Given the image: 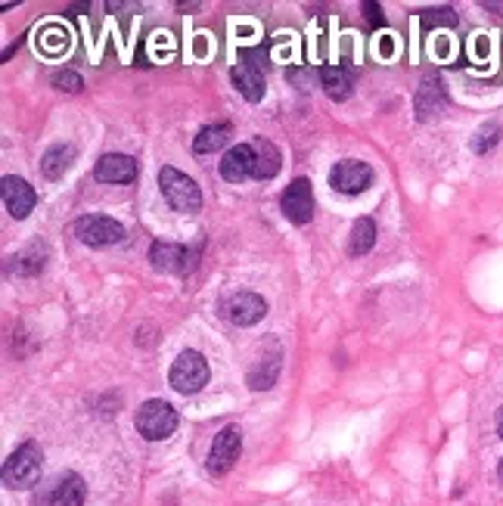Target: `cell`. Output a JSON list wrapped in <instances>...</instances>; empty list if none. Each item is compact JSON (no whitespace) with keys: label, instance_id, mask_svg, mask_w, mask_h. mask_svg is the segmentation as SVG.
<instances>
[{"label":"cell","instance_id":"6da1fadb","mask_svg":"<svg viewBox=\"0 0 503 506\" xmlns=\"http://www.w3.org/2000/svg\"><path fill=\"white\" fill-rule=\"evenodd\" d=\"M41 469H44V453L38 448V442H25L4 463V485L10 491H28L41 481Z\"/></svg>","mask_w":503,"mask_h":506},{"label":"cell","instance_id":"7a4b0ae2","mask_svg":"<svg viewBox=\"0 0 503 506\" xmlns=\"http://www.w3.org/2000/svg\"><path fill=\"white\" fill-rule=\"evenodd\" d=\"M159 187H162L165 203L172 205L174 212L193 214L202 208V190H199V184L193 181V177L183 174V171L165 165L159 171Z\"/></svg>","mask_w":503,"mask_h":506},{"label":"cell","instance_id":"3957f363","mask_svg":"<svg viewBox=\"0 0 503 506\" xmlns=\"http://www.w3.org/2000/svg\"><path fill=\"white\" fill-rule=\"evenodd\" d=\"M134 422H137V432L146 438V442H165V438L174 435L181 416H177L172 404L153 398V401H146V404H140Z\"/></svg>","mask_w":503,"mask_h":506},{"label":"cell","instance_id":"277c9868","mask_svg":"<svg viewBox=\"0 0 503 506\" xmlns=\"http://www.w3.org/2000/svg\"><path fill=\"white\" fill-rule=\"evenodd\" d=\"M168 382H172L174 392L181 394H196L209 385V363L199 352H183L172 363V373H168Z\"/></svg>","mask_w":503,"mask_h":506},{"label":"cell","instance_id":"5b68a950","mask_svg":"<svg viewBox=\"0 0 503 506\" xmlns=\"http://www.w3.org/2000/svg\"><path fill=\"white\" fill-rule=\"evenodd\" d=\"M84 479L78 472H63L35 494V506H84Z\"/></svg>","mask_w":503,"mask_h":506},{"label":"cell","instance_id":"8992f818","mask_svg":"<svg viewBox=\"0 0 503 506\" xmlns=\"http://www.w3.org/2000/svg\"><path fill=\"white\" fill-rule=\"evenodd\" d=\"M75 236L84 245H115L124 240V227L118 224L115 218H106V214H84V218L75 221Z\"/></svg>","mask_w":503,"mask_h":506},{"label":"cell","instance_id":"52a82bcc","mask_svg":"<svg viewBox=\"0 0 503 506\" xmlns=\"http://www.w3.org/2000/svg\"><path fill=\"white\" fill-rule=\"evenodd\" d=\"M370 184H373V168H370L367 162L345 159V162H336L330 171V187L345 193V196H358V193H364Z\"/></svg>","mask_w":503,"mask_h":506},{"label":"cell","instance_id":"ba28073f","mask_svg":"<svg viewBox=\"0 0 503 506\" xmlns=\"http://www.w3.org/2000/svg\"><path fill=\"white\" fill-rule=\"evenodd\" d=\"M280 208H283V214L292 224L305 227L314 218V190H311V181H305V177L292 181L283 190V196H280Z\"/></svg>","mask_w":503,"mask_h":506},{"label":"cell","instance_id":"9c48e42d","mask_svg":"<svg viewBox=\"0 0 503 506\" xmlns=\"http://www.w3.org/2000/svg\"><path fill=\"white\" fill-rule=\"evenodd\" d=\"M240 451H242V432L236 426L221 429L218 435H214L212 451H209V472L212 475L231 472V466L240 460Z\"/></svg>","mask_w":503,"mask_h":506},{"label":"cell","instance_id":"30bf717a","mask_svg":"<svg viewBox=\"0 0 503 506\" xmlns=\"http://www.w3.org/2000/svg\"><path fill=\"white\" fill-rule=\"evenodd\" d=\"M150 262L162 273H190L196 267V252L177 243H153Z\"/></svg>","mask_w":503,"mask_h":506},{"label":"cell","instance_id":"8fae6325","mask_svg":"<svg viewBox=\"0 0 503 506\" xmlns=\"http://www.w3.org/2000/svg\"><path fill=\"white\" fill-rule=\"evenodd\" d=\"M224 314L236 326H255L258 320L268 314V302L255 293H233L231 299L224 302Z\"/></svg>","mask_w":503,"mask_h":506},{"label":"cell","instance_id":"7c38bea8","mask_svg":"<svg viewBox=\"0 0 503 506\" xmlns=\"http://www.w3.org/2000/svg\"><path fill=\"white\" fill-rule=\"evenodd\" d=\"M4 205H6V212H10L13 218L22 221V218H28V214L35 212V205H38V193H35V187L28 181L6 174L4 177Z\"/></svg>","mask_w":503,"mask_h":506},{"label":"cell","instance_id":"4fadbf2b","mask_svg":"<svg viewBox=\"0 0 503 506\" xmlns=\"http://www.w3.org/2000/svg\"><path fill=\"white\" fill-rule=\"evenodd\" d=\"M100 184H131L137 177V162L124 153H106L94 168Z\"/></svg>","mask_w":503,"mask_h":506},{"label":"cell","instance_id":"5bb4252c","mask_svg":"<svg viewBox=\"0 0 503 506\" xmlns=\"http://www.w3.org/2000/svg\"><path fill=\"white\" fill-rule=\"evenodd\" d=\"M252 171H255V150H252V144H236L221 159V177L231 184L246 181Z\"/></svg>","mask_w":503,"mask_h":506},{"label":"cell","instance_id":"9a60e30c","mask_svg":"<svg viewBox=\"0 0 503 506\" xmlns=\"http://www.w3.org/2000/svg\"><path fill=\"white\" fill-rule=\"evenodd\" d=\"M231 81H233L236 91L246 96L249 103H258L264 96V75H261V69H258V65H252V63L233 65Z\"/></svg>","mask_w":503,"mask_h":506},{"label":"cell","instance_id":"2e32d148","mask_svg":"<svg viewBox=\"0 0 503 506\" xmlns=\"http://www.w3.org/2000/svg\"><path fill=\"white\" fill-rule=\"evenodd\" d=\"M252 150H255V171H252V174H255L258 181H271V177L280 174V168H283V155H280V150L271 144V140H264V137L255 140Z\"/></svg>","mask_w":503,"mask_h":506},{"label":"cell","instance_id":"e0dca14e","mask_svg":"<svg viewBox=\"0 0 503 506\" xmlns=\"http://www.w3.org/2000/svg\"><path fill=\"white\" fill-rule=\"evenodd\" d=\"M72 162H75V146L59 144V146H50V150L44 153L41 171H44V177H47V181H59V177H63L65 171L72 168Z\"/></svg>","mask_w":503,"mask_h":506},{"label":"cell","instance_id":"ac0fdd59","mask_svg":"<svg viewBox=\"0 0 503 506\" xmlns=\"http://www.w3.org/2000/svg\"><path fill=\"white\" fill-rule=\"evenodd\" d=\"M441 106H445V87H441V81L435 75H429L417 94V113L419 118H429L432 113H439Z\"/></svg>","mask_w":503,"mask_h":506},{"label":"cell","instance_id":"d6986e66","mask_svg":"<svg viewBox=\"0 0 503 506\" xmlns=\"http://www.w3.org/2000/svg\"><path fill=\"white\" fill-rule=\"evenodd\" d=\"M321 84L332 100H345L351 94V72L345 65H327L321 69Z\"/></svg>","mask_w":503,"mask_h":506},{"label":"cell","instance_id":"ffe728a7","mask_svg":"<svg viewBox=\"0 0 503 506\" xmlns=\"http://www.w3.org/2000/svg\"><path fill=\"white\" fill-rule=\"evenodd\" d=\"M227 137H231V124H205V128L196 134L193 150L199 155L214 153V150H221V146L227 144Z\"/></svg>","mask_w":503,"mask_h":506},{"label":"cell","instance_id":"44dd1931","mask_svg":"<svg viewBox=\"0 0 503 506\" xmlns=\"http://www.w3.org/2000/svg\"><path fill=\"white\" fill-rule=\"evenodd\" d=\"M376 243V224L370 218H360L358 224L351 227V240H349V252L351 255H367Z\"/></svg>","mask_w":503,"mask_h":506},{"label":"cell","instance_id":"7402d4cb","mask_svg":"<svg viewBox=\"0 0 503 506\" xmlns=\"http://www.w3.org/2000/svg\"><path fill=\"white\" fill-rule=\"evenodd\" d=\"M500 124H494V122H488V124H482V128H478V134H476V140H472V150H476L478 155H485L488 150H494V146L500 144Z\"/></svg>","mask_w":503,"mask_h":506},{"label":"cell","instance_id":"603a6c76","mask_svg":"<svg viewBox=\"0 0 503 506\" xmlns=\"http://www.w3.org/2000/svg\"><path fill=\"white\" fill-rule=\"evenodd\" d=\"M426 28H454L457 25V13L450 6H439V10H423L419 13Z\"/></svg>","mask_w":503,"mask_h":506},{"label":"cell","instance_id":"cb8c5ba5","mask_svg":"<svg viewBox=\"0 0 503 506\" xmlns=\"http://www.w3.org/2000/svg\"><path fill=\"white\" fill-rule=\"evenodd\" d=\"M54 87H59V91H69V94H78L81 87H84V81H81L78 72L72 69H59L54 75Z\"/></svg>","mask_w":503,"mask_h":506},{"label":"cell","instance_id":"d4e9b609","mask_svg":"<svg viewBox=\"0 0 503 506\" xmlns=\"http://www.w3.org/2000/svg\"><path fill=\"white\" fill-rule=\"evenodd\" d=\"M13 271L16 273H38L44 271V258L41 255H19V258H13Z\"/></svg>","mask_w":503,"mask_h":506},{"label":"cell","instance_id":"484cf974","mask_svg":"<svg viewBox=\"0 0 503 506\" xmlns=\"http://www.w3.org/2000/svg\"><path fill=\"white\" fill-rule=\"evenodd\" d=\"M364 13H367L370 28H380L382 22H386V19H382V6L376 4V0H367V4H364Z\"/></svg>","mask_w":503,"mask_h":506},{"label":"cell","instance_id":"4316f807","mask_svg":"<svg viewBox=\"0 0 503 506\" xmlns=\"http://www.w3.org/2000/svg\"><path fill=\"white\" fill-rule=\"evenodd\" d=\"M485 10H491V13H498V16H503V4H500V0H485Z\"/></svg>","mask_w":503,"mask_h":506},{"label":"cell","instance_id":"83f0119b","mask_svg":"<svg viewBox=\"0 0 503 506\" xmlns=\"http://www.w3.org/2000/svg\"><path fill=\"white\" fill-rule=\"evenodd\" d=\"M498 435L503 438V407H500V413H498Z\"/></svg>","mask_w":503,"mask_h":506},{"label":"cell","instance_id":"f1b7e54d","mask_svg":"<svg viewBox=\"0 0 503 506\" xmlns=\"http://www.w3.org/2000/svg\"><path fill=\"white\" fill-rule=\"evenodd\" d=\"M498 475H500V481H503V460H500V469H498Z\"/></svg>","mask_w":503,"mask_h":506}]
</instances>
